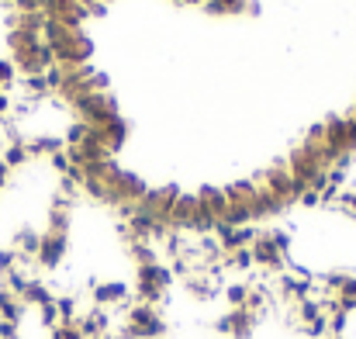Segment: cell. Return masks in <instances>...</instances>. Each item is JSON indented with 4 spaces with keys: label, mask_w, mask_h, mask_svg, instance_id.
<instances>
[{
    "label": "cell",
    "mask_w": 356,
    "mask_h": 339,
    "mask_svg": "<svg viewBox=\"0 0 356 339\" xmlns=\"http://www.w3.org/2000/svg\"><path fill=\"white\" fill-rule=\"evenodd\" d=\"M170 284H173V270L166 267V263H138L135 267V301H142V305H159L163 298H166V291H170Z\"/></svg>",
    "instance_id": "6da1fadb"
},
{
    "label": "cell",
    "mask_w": 356,
    "mask_h": 339,
    "mask_svg": "<svg viewBox=\"0 0 356 339\" xmlns=\"http://www.w3.org/2000/svg\"><path fill=\"white\" fill-rule=\"evenodd\" d=\"M80 121H87L90 128H104V125H111L118 114V104H115V97L111 94H83V97H76L73 104H70Z\"/></svg>",
    "instance_id": "7a4b0ae2"
},
{
    "label": "cell",
    "mask_w": 356,
    "mask_h": 339,
    "mask_svg": "<svg viewBox=\"0 0 356 339\" xmlns=\"http://www.w3.org/2000/svg\"><path fill=\"white\" fill-rule=\"evenodd\" d=\"M52 56H56V66L76 70V66H87V63H90V56H94V42H90L83 31H70V35L52 49Z\"/></svg>",
    "instance_id": "3957f363"
},
{
    "label": "cell",
    "mask_w": 356,
    "mask_h": 339,
    "mask_svg": "<svg viewBox=\"0 0 356 339\" xmlns=\"http://www.w3.org/2000/svg\"><path fill=\"white\" fill-rule=\"evenodd\" d=\"M249 249H252V263H256V270L273 274V277L287 270V253H280V249L273 246V239H270L266 228H259V235H256V242H252Z\"/></svg>",
    "instance_id": "277c9868"
},
{
    "label": "cell",
    "mask_w": 356,
    "mask_h": 339,
    "mask_svg": "<svg viewBox=\"0 0 356 339\" xmlns=\"http://www.w3.org/2000/svg\"><path fill=\"white\" fill-rule=\"evenodd\" d=\"M66 249H70V232H52V228H45V232H42L38 256H35V267H38V270H59L63 260H66Z\"/></svg>",
    "instance_id": "5b68a950"
},
{
    "label": "cell",
    "mask_w": 356,
    "mask_h": 339,
    "mask_svg": "<svg viewBox=\"0 0 356 339\" xmlns=\"http://www.w3.org/2000/svg\"><path fill=\"white\" fill-rule=\"evenodd\" d=\"M325 145L339 156H353L356 152V118H329L325 121Z\"/></svg>",
    "instance_id": "8992f818"
},
{
    "label": "cell",
    "mask_w": 356,
    "mask_h": 339,
    "mask_svg": "<svg viewBox=\"0 0 356 339\" xmlns=\"http://www.w3.org/2000/svg\"><path fill=\"white\" fill-rule=\"evenodd\" d=\"M263 191H270L277 201H284V205H294L298 201V194H294V177H291V170H287V163H273L259 180H256Z\"/></svg>",
    "instance_id": "52a82bcc"
},
{
    "label": "cell",
    "mask_w": 356,
    "mask_h": 339,
    "mask_svg": "<svg viewBox=\"0 0 356 339\" xmlns=\"http://www.w3.org/2000/svg\"><path fill=\"white\" fill-rule=\"evenodd\" d=\"M256 322H259L256 312H249V308H232L229 315H222V319L215 322V329L225 333V336H232V339H249L252 329H256Z\"/></svg>",
    "instance_id": "ba28073f"
},
{
    "label": "cell",
    "mask_w": 356,
    "mask_h": 339,
    "mask_svg": "<svg viewBox=\"0 0 356 339\" xmlns=\"http://www.w3.org/2000/svg\"><path fill=\"white\" fill-rule=\"evenodd\" d=\"M131 298V287L124 281H104V284H94V305L97 308H111V305H128Z\"/></svg>",
    "instance_id": "9c48e42d"
},
{
    "label": "cell",
    "mask_w": 356,
    "mask_h": 339,
    "mask_svg": "<svg viewBox=\"0 0 356 339\" xmlns=\"http://www.w3.org/2000/svg\"><path fill=\"white\" fill-rule=\"evenodd\" d=\"M38 246H42V232H35V228H17V235H14V253L17 256H24V260H35L38 256Z\"/></svg>",
    "instance_id": "30bf717a"
},
{
    "label": "cell",
    "mask_w": 356,
    "mask_h": 339,
    "mask_svg": "<svg viewBox=\"0 0 356 339\" xmlns=\"http://www.w3.org/2000/svg\"><path fill=\"white\" fill-rule=\"evenodd\" d=\"M101 132V139H104V145H108V152L115 156L121 145H124V139H128V132H131V125L124 121V118H115L111 125H104V128H97Z\"/></svg>",
    "instance_id": "8fae6325"
},
{
    "label": "cell",
    "mask_w": 356,
    "mask_h": 339,
    "mask_svg": "<svg viewBox=\"0 0 356 339\" xmlns=\"http://www.w3.org/2000/svg\"><path fill=\"white\" fill-rule=\"evenodd\" d=\"M204 10L208 14H242V10H249V14H259V3L256 0H204Z\"/></svg>",
    "instance_id": "7c38bea8"
},
{
    "label": "cell",
    "mask_w": 356,
    "mask_h": 339,
    "mask_svg": "<svg viewBox=\"0 0 356 339\" xmlns=\"http://www.w3.org/2000/svg\"><path fill=\"white\" fill-rule=\"evenodd\" d=\"M28 159H31V152H28V142H24V139L7 142V149L0 152V163H3L7 170H17V166H24Z\"/></svg>",
    "instance_id": "4fadbf2b"
},
{
    "label": "cell",
    "mask_w": 356,
    "mask_h": 339,
    "mask_svg": "<svg viewBox=\"0 0 356 339\" xmlns=\"http://www.w3.org/2000/svg\"><path fill=\"white\" fill-rule=\"evenodd\" d=\"M87 135H90V125L76 118V121H70V125H66V135H63V142H66V145H80Z\"/></svg>",
    "instance_id": "5bb4252c"
},
{
    "label": "cell",
    "mask_w": 356,
    "mask_h": 339,
    "mask_svg": "<svg viewBox=\"0 0 356 339\" xmlns=\"http://www.w3.org/2000/svg\"><path fill=\"white\" fill-rule=\"evenodd\" d=\"M336 201H339V208H343L346 215H353L356 219V187H343Z\"/></svg>",
    "instance_id": "9a60e30c"
},
{
    "label": "cell",
    "mask_w": 356,
    "mask_h": 339,
    "mask_svg": "<svg viewBox=\"0 0 356 339\" xmlns=\"http://www.w3.org/2000/svg\"><path fill=\"white\" fill-rule=\"evenodd\" d=\"M14 80H17V70H14V63H10V59H0V90H7Z\"/></svg>",
    "instance_id": "2e32d148"
},
{
    "label": "cell",
    "mask_w": 356,
    "mask_h": 339,
    "mask_svg": "<svg viewBox=\"0 0 356 339\" xmlns=\"http://www.w3.org/2000/svg\"><path fill=\"white\" fill-rule=\"evenodd\" d=\"M49 339H87L80 329H76V322L73 326H56L52 333H49Z\"/></svg>",
    "instance_id": "e0dca14e"
},
{
    "label": "cell",
    "mask_w": 356,
    "mask_h": 339,
    "mask_svg": "<svg viewBox=\"0 0 356 339\" xmlns=\"http://www.w3.org/2000/svg\"><path fill=\"white\" fill-rule=\"evenodd\" d=\"M49 159H52V170H59L63 177H66V173L73 170V163H70V156H66V149H59V152H52Z\"/></svg>",
    "instance_id": "ac0fdd59"
},
{
    "label": "cell",
    "mask_w": 356,
    "mask_h": 339,
    "mask_svg": "<svg viewBox=\"0 0 356 339\" xmlns=\"http://www.w3.org/2000/svg\"><path fill=\"white\" fill-rule=\"evenodd\" d=\"M17 267V253L14 249H0V277H7Z\"/></svg>",
    "instance_id": "d6986e66"
},
{
    "label": "cell",
    "mask_w": 356,
    "mask_h": 339,
    "mask_svg": "<svg viewBox=\"0 0 356 339\" xmlns=\"http://www.w3.org/2000/svg\"><path fill=\"white\" fill-rule=\"evenodd\" d=\"M21 14H31V10H45V0H17L14 3Z\"/></svg>",
    "instance_id": "ffe728a7"
},
{
    "label": "cell",
    "mask_w": 356,
    "mask_h": 339,
    "mask_svg": "<svg viewBox=\"0 0 356 339\" xmlns=\"http://www.w3.org/2000/svg\"><path fill=\"white\" fill-rule=\"evenodd\" d=\"M301 205H308V208H315V205H322V198H318V191H305L301 198H298Z\"/></svg>",
    "instance_id": "44dd1931"
},
{
    "label": "cell",
    "mask_w": 356,
    "mask_h": 339,
    "mask_svg": "<svg viewBox=\"0 0 356 339\" xmlns=\"http://www.w3.org/2000/svg\"><path fill=\"white\" fill-rule=\"evenodd\" d=\"M7 111H14V101L7 97V90H0V118H3Z\"/></svg>",
    "instance_id": "7402d4cb"
},
{
    "label": "cell",
    "mask_w": 356,
    "mask_h": 339,
    "mask_svg": "<svg viewBox=\"0 0 356 339\" xmlns=\"http://www.w3.org/2000/svg\"><path fill=\"white\" fill-rule=\"evenodd\" d=\"M7 180H10V170H7V166H3V163H0V191H3V187H7Z\"/></svg>",
    "instance_id": "603a6c76"
},
{
    "label": "cell",
    "mask_w": 356,
    "mask_h": 339,
    "mask_svg": "<svg viewBox=\"0 0 356 339\" xmlns=\"http://www.w3.org/2000/svg\"><path fill=\"white\" fill-rule=\"evenodd\" d=\"M184 3H201V7H204V0H184Z\"/></svg>",
    "instance_id": "cb8c5ba5"
},
{
    "label": "cell",
    "mask_w": 356,
    "mask_h": 339,
    "mask_svg": "<svg viewBox=\"0 0 356 339\" xmlns=\"http://www.w3.org/2000/svg\"><path fill=\"white\" fill-rule=\"evenodd\" d=\"M7 3H17V0H7Z\"/></svg>",
    "instance_id": "d4e9b609"
},
{
    "label": "cell",
    "mask_w": 356,
    "mask_h": 339,
    "mask_svg": "<svg viewBox=\"0 0 356 339\" xmlns=\"http://www.w3.org/2000/svg\"><path fill=\"white\" fill-rule=\"evenodd\" d=\"M177 3H184V0H177Z\"/></svg>",
    "instance_id": "484cf974"
}]
</instances>
